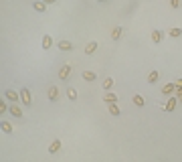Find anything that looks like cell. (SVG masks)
Returning <instances> with one entry per match:
<instances>
[{"label": "cell", "instance_id": "cell-27", "mask_svg": "<svg viewBox=\"0 0 182 162\" xmlns=\"http://www.w3.org/2000/svg\"><path fill=\"white\" fill-rule=\"evenodd\" d=\"M43 2H45V4H53L55 0H43Z\"/></svg>", "mask_w": 182, "mask_h": 162}, {"label": "cell", "instance_id": "cell-24", "mask_svg": "<svg viewBox=\"0 0 182 162\" xmlns=\"http://www.w3.org/2000/svg\"><path fill=\"white\" fill-rule=\"evenodd\" d=\"M170 4H172V8H178L180 6V0H170Z\"/></svg>", "mask_w": 182, "mask_h": 162}, {"label": "cell", "instance_id": "cell-11", "mask_svg": "<svg viewBox=\"0 0 182 162\" xmlns=\"http://www.w3.org/2000/svg\"><path fill=\"white\" fill-rule=\"evenodd\" d=\"M120 37H121V27H113V28H111V39L117 40Z\"/></svg>", "mask_w": 182, "mask_h": 162}, {"label": "cell", "instance_id": "cell-26", "mask_svg": "<svg viewBox=\"0 0 182 162\" xmlns=\"http://www.w3.org/2000/svg\"><path fill=\"white\" fill-rule=\"evenodd\" d=\"M174 85H176V89H182V79H178V81L174 83Z\"/></svg>", "mask_w": 182, "mask_h": 162}, {"label": "cell", "instance_id": "cell-23", "mask_svg": "<svg viewBox=\"0 0 182 162\" xmlns=\"http://www.w3.org/2000/svg\"><path fill=\"white\" fill-rule=\"evenodd\" d=\"M111 85H113V79H105L103 81V87L105 89H111Z\"/></svg>", "mask_w": 182, "mask_h": 162}, {"label": "cell", "instance_id": "cell-1", "mask_svg": "<svg viewBox=\"0 0 182 162\" xmlns=\"http://www.w3.org/2000/svg\"><path fill=\"white\" fill-rule=\"evenodd\" d=\"M20 99H22V103H24V105H30V103H33L30 91H28L27 87H24V89H20Z\"/></svg>", "mask_w": 182, "mask_h": 162}, {"label": "cell", "instance_id": "cell-17", "mask_svg": "<svg viewBox=\"0 0 182 162\" xmlns=\"http://www.w3.org/2000/svg\"><path fill=\"white\" fill-rule=\"evenodd\" d=\"M103 99L107 101V103H115V99H117V95H115V93H107L105 97H103Z\"/></svg>", "mask_w": 182, "mask_h": 162}, {"label": "cell", "instance_id": "cell-25", "mask_svg": "<svg viewBox=\"0 0 182 162\" xmlns=\"http://www.w3.org/2000/svg\"><path fill=\"white\" fill-rule=\"evenodd\" d=\"M176 97H178V101L182 103V89H176Z\"/></svg>", "mask_w": 182, "mask_h": 162}, {"label": "cell", "instance_id": "cell-15", "mask_svg": "<svg viewBox=\"0 0 182 162\" xmlns=\"http://www.w3.org/2000/svg\"><path fill=\"white\" fill-rule=\"evenodd\" d=\"M152 40H154V43H160L162 40V31H154V33H152Z\"/></svg>", "mask_w": 182, "mask_h": 162}, {"label": "cell", "instance_id": "cell-12", "mask_svg": "<svg viewBox=\"0 0 182 162\" xmlns=\"http://www.w3.org/2000/svg\"><path fill=\"white\" fill-rule=\"evenodd\" d=\"M59 49L61 51H71V43L69 40H59Z\"/></svg>", "mask_w": 182, "mask_h": 162}, {"label": "cell", "instance_id": "cell-6", "mask_svg": "<svg viewBox=\"0 0 182 162\" xmlns=\"http://www.w3.org/2000/svg\"><path fill=\"white\" fill-rule=\"evenodd\" d=\"M47 95H49V99H57V95H59V89L57 87H49V91H47Z\"/></svg>", "mask_w": 182, "mask_h": 162}, {"label": "cell", "instance_id": "cell-21", "mask_svg": "<svg viewBox=\"0 0 182 162\" xmlns=\"http://www.w3.org/2000/svg\"><path fill=\"white\" fill-rule=\"evenodd\" d=\"M2 130H4V134H10V132H12V126H10L8 122H4V124H2Z\"/></svg>", "mask_w": 182, "mask_h": 162}, {"label": "cell", "instance_id": "cell-18", "mask_svg": "<svg viewBox=\"0 0 182 162\" xmlns=\"http://www.w3.org/2000/svg\"><path fill=\"white\" fill-rule=\"evenodd\" d=\"M109 114H111V115H117V114H120V108H117L115 103H109Z\"/></svg>", "mask_w": 182, "mask_h": 162}, {"label": "cell", "instance_id": "cell-22", "mask_svg": "<svg viewBox=\"0 0 182 162\" xmlns=\"http://www.w3.org/2000/svg\"><path fill=\"white\" fill-rule=\"evenodd\" d=\"M180 34H182L180 28H170V37H180Z\"/></svg>", "mask_w": 182, "mask_h": 162}, {"label": "cell", "instance_id": "cell-10", "mask_svg": "<svg viewBox=\"0 0 182 162\" xmlns=\"http://www.w3.org/2000/svg\"><path fill=\"white\" fill-rule=\"evenodd\" d=\"M6 97H8L10 101H18V97H20V95L16 93V91H12V89H8V91H6Z\"/></svg>", "mask_w": 182, "mask_h": 162}, {"label": "cell", "instance_id": "cell-13", "mask_svg": "<svg viewBox=\"0 0 182 162\" xmlns=\"http://www.w3.org/2000/svg\"><path fill=\"white\" fill-rule=\"evenodd\" d=\"M83 79L85 81H95V73L93 71H83Z\"/></svg>", "mask_w": 182, "mask_h": 162}, {"label": "cell", "instance_id": "cell-4", "mask_svg": "<svg viewBox=\"0 0 182 162\" xmlns=\"http://www.w3.org/2000/svg\"><path fill=\"white\" fill-rule=\"evenodd\" d=\"M33 6H34V10H37V12H45V8H47V4H45L43 0H37V2H34Z\"/></svg>", "mask_w": 182, "mask_h": 162}, {"label": "cell", "instance_id": "cell-3", "mask_svg": "<svg viewBox=\"0 0 182 162\" xmlns=\"http://www.w3.org/2000/svg\"><path fill=\"white\" fill-rule=\"evenodd\" d=\"M176 103H178V97H170L168 103H166V112H174V109H176Z\"/></svg>", "mask_w": 182, "mask_h": 162}, {"label": "cell", "instance_id": "cell-16", "mask_svg": "<svg viewBox=\"0 0 182 162\" xmlns=\"http://www.w3.org/2000/svg\"><path fill=\"white\" fill-rule=\"evenodd\" d=\"M134 103L138 108H144V97H142V95H134Z\"/></svg>", "mask_w": 182, "mask_h": 162}, {"label": "cell", "instance_id": "cell-7", "mask_svg": "<svg viewBox=\"0 0 182 162\" xmlns=\"http://www.w3.org/2000/svg\"><path fill=\"white\" fill-rule=\"evenodd\" d=\"M95 49H97V43H93V40H91V43H87V47H85V53H87V55H93Z\"/></svg>", "mask_w": 182, "mask_h": 162}, {"label": "cell", "instance_id": "cell-8", "mask_svg": "<svg viewBox=\"0 0 182 162\" xmlns=\"http://www.w3.org/2000/svg\"><path fill=\"white\" fill-rule=\"evenodd\" d=\"M174 89H176L174 83H168V85H164V87H162V93H164V95H168V93H172Z\"/></svg>", "mask_w": 182, "mask_h": 162}, {"label": "cell", "instance_id": "cell-9", "mask_svg": "<svg viewBox=\"0 0 182 162\" xmlns=\"http://www.w3.org/2000/svg\"><path fill=\"white\" fill-rule=\"evenodd\" d=\"M59 148H61V140H55L51 146H49V152L53 154V152H59Z\"/></svg>", "mask_w": 182, "mask_h": 162}, {"label": "cell", "instance_id": "cell-5", "mask_svg": "<svg viewBox=\"0 0 182 162\" xmlns=\"http://www.w3.org/2000/svg\"><path fill=\"white\" fill-rule=\"evenodd\" d=\"M51 47H53V39L49 34H45L43 37V49H51Z\"/></svg>", "mask_w": 182, "mask_h": 162}, {"label": "cell", "instance_id": "cell-20", "mask_svg": "<svg viewBox=\"0 0 182 162\" xmlns=\"http://www.w3.org/2000/svg\"><path fill=\"white\" fill-rule=\"evenodd\" d=\"M158 75H160V73H158V71H152V73L148 75V81H150V83H154V81L158 79Z\"/></svg>", "mask_w": 182, "mask_h": 162}, {"label": "cell", "instance_id": "cell-19", "mask_svg": "<svg viewBox=\"0 0 182 162\" xmlns=\"http://www.w3.org/2000/svg\"><path fill=\"white\" fill-rule=\"evenodd\" d=\"M67 97H69V99H77V91H75L73 87H69L67 89Z\"/></svg>", "mask_w": 182, "mask_h": 162}, {"label": "cell", "instance_id": "cell-14", "mask_svg": "<svg viewBox=\"0 0 182 162\" xmlns=\"http://www.w3.org/2000/svg\"><path fill=\"white\" fill-rule=\"evenodd\" d=\"M10 114H12V115H16V118H20V115H22V112H20V108L16 105V103H14L12 108H10Z\"/></svg>", "mask_w": 182, "mask_h": 162}, {"label": "cell", "instance_id": "cell-2", "mask_svg": "<svg viewBox=\"0 0 182 162\" xmlns=\"http://www.w3.org/2000/svg\"><path fill=\"white\" fill-rule=\"evenodd\" d=\"M69 73H71V65H63L61 71H59V77H61V79H67Z\"/></svg>", "mask_w": 182, "mask_h": 162}]
</instances>
